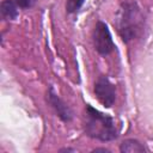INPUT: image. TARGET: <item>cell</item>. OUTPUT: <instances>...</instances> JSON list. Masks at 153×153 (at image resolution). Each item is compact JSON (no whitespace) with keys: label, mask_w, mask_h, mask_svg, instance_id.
Masks as SVG:
<instances>
[{"label":"cell","mask_w":153,"mask_h":153,"mask_svg":"<svg viewBox=\"0 0 153 153\" xmlns=\"http://www.w3.org/2000/svg\"><path fill=\"white\" fill-rule=\"evenodd\" d=\"M120 151L122 153H143L146 152L145 146L136 139H127L123 140L120 145Z\"/></svg>","instance_id":"52a82bcc"},{"label":"cell","mask_w":153,"mask_h":153,"mask_svg":"<svg viewBox=\"0 0 153 153\" xmlns=\"http://www.w3.org/2000/svg\"><path fill=\"white\" fill-rule=\"evenodd\" d=\"M92 152H94V153H96V152H104V153H105V152H110V151H109L108 148H96V149H93Z\"/></svg>","instance_id":"8fae6325"},{"label":"cell","mask_w":153,"mask_h":153,"mask_svg":"<svg viewBox=\"0 0 153 153\" xmlns=\"http://www.w3.org/2000/svg\"><path fill=\"white\" fill-rule=\"evenodd\" d=\"M85 0H67L66 1V12L68 14H74L79 12V10L82 7Z\"/></svg>","instance_id":"ba28073f"},{"label":"cell","mask_w":153,"mask_h":153,"mask_svg":"<svg viewBox=\"0 0 153 153\" xmlns=\"http://www.w3.org/2000/svg\"><path fill=\"white\" fill-rule=\"evenodd\" d=\"M45 100L54 109L55 114L57 115V117L62 122L68 123L73 120V116H74L73 110L69 108V105H67L66 102H63L60 98V96L55 92L53 86H49V88L47 91V94H45Z\"/></svg>","instance_id":"5b68a950"},{"label":"cell","mask_w":153,"mask_h":153,"mask_svg":"<svg viewBox=\"0 0 153 153\" xmlns=\"http://www.w3.org/2000/svg\"><path fill=\"white\" fill-rule=\"evenodd\" d=\"M16 4L18 5L19 8H23V10H27V8H31L36 5V1L37 0H14Z\"/></svg>","instance_id":"9c48e42d"},{"label":"cell","mask_w":153,"mask_h":153,"mask_svg":"<svg viewBox=\"0 0 153 153\" xmlns=\"http://www.w3.org/2000/svg\"><path fill=\"white\" fill-rule=\"evenodd\" d=\"M93 45L96 51L102 56L110 55L116 45L112 39L109 26L103 20H98L93 29Z\"/></svg>","instance_id":"3957f363"},{"label":"cell","mask_w":153,"mask_h":153,"mask_svg":"<svg viewBox=\"0 0 153 153\" xmlns=\"http://www.w3.org/2000/svg\"><path fill=\"white\" fill-rule=\"evenodd\" d=\"M84 131L85 134L94 140L102 142L114 141L118 137V130L115 124V120L90 104L85 106L84 116Z\"/></svg>","instance_id":"6da1fadb"},{"label":"cell","mask_w":153,"mask_h":153,"mask_svg":"<svg viewBox=\"0 0 153 153\" xmlns=\"http://www.w3.org/2000/svg\"><path fill=\"white\" fill-rule=\"evenodd\" d=\"M143 25L145 17L141 8L135 2H123L118 10L116 19L117 32L122 41L129 43L137 38L143 31Z\"/></svg>","instance_id":"7a4b0ae2"},{"label":"cell","mask_w":153,"mask_h":153,"mask_svg":"<svg viewBox=\"0 0 153 153\" xmlns=\"http://www.w3.org/2000/svg\"><path fill=\"white\" fill-rule=\"evenodd\" d=\"M60 152H61V153H62V152H76V149H75V148H71V147H65V148H61Z\"/></svg>","instance_id":"30bf717a"},{"label":"cell","mask_w":153,"mask_h":153,"mask_svg":"<svg viewBox=\"0 0 153 153\" xmlns=\"http://www.w3.org/2000/svg\"><path fill=\"white\" fill-rule=\"evenodd\" d=\"M18 5L14 0H2L0 5V13L4 20H14L18 18Z\"/></svg>","instance_id":"8992f818"},{"label":"cell","mask_w":153,"mask_h":153,"mask_svg":"<svg viewBox=\"0 0 153 153\" xmlns=\"http://www.w3.org/2000/svg\"><path fill=\"white\" fill-rule=\"evenodd\" d=\"M94 94L99 103L105 108H111L116 102V86L108 76L100 75L94 82Z\"/></svg>","instance_id":"277c9868"}]
</instances>
